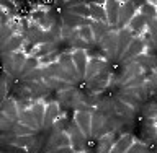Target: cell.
<instances>
[{
	"label": "cell",
	"mask_w": 157,
	"mask_h": 153,
	"mask_svg": "<svg viewBox=\"0 0 157 153\" xmlns=\"http://www.w3.org/2000/svg\"><path fill=\"white\" fill-rule=\"evenodd\" d=\"M141 5L142 2H123L121 3L120 13H118V23H116L118 31L126 28L131 23V20L134 18V15L137 12V7H141Z\"/></svg>",
	"instance_id": "cell-1"
},
{
	"label": "cell",
	"mask_w": 157,
	"mask_h": 153,
	"mask_svg": "<svg viewBox=\"0 0 157 153\" xmlns=\"http://www.w3.org/2000/svg\"><path fill=\"white\" fill-rule=\"evenodd\" d=\"M67 134L69 139H71V147L74 148L75 153H80L85 150L87 147V137L83 135V132L80 130V127L75 124V121H72L67 127Z\"/></svg>",
	"instance_id": "cell-2"
},
{
	"label": "cell",
	"mask_w": 157,
	"mask_h": 153,
	"mask_svg": "<svg viewBox=\"0 0 157 153\" xmlns=\"http://www.w3.org/2000/svg\"><path fill=\"white\" fill-rule=\"evenodd\" d=\"M97 46L101 47V51L106 54V57L110 59V60H115L116 49H118V31H115V29L108 31L100 41V44H97Z\"/></svg>",
	"instance_id": "cell-3"
},
{
	"label": "cell",
	"mask_w": 157,
	"mask_h": 153,
	"mask_svg": "<svg viewBox=\"0 0 157 153\" xmlns=\"http://www.w3.org/2000/svg\"><path fill=\"white\" fill-rule=\"evenodd\" d=\"M136 36L132 34V31L129 28H123L118 31V49H116V57L115 60L120 62L123 54H124L128 51V47H129V44L132 42V39H134Z\"/></svg>",
	"instance_id": "cell-4"
},
{
	"label": "cell",
	"mask_w": 157,
	"mask_h": 153,
	"mask_svg": "<svg viewBox=\"0 0 157 153\" xmlns=\"http://www.w3.org/2000/svg\"><path fill=\"white\" fill-rule=\"evenodd\" d=\"M74 121L75 124L80 127V130L83 132V135L87 139L92 137V112L88 111H77L75 116H74Z\"/></svg>",
	"instance_id": "cell-5"
},
{
	"label": "cell",
	"mask_w": 157,
	"mask_h": 153,
	"mask_svg": "<svg viewBox=\"0 0 157 153\" xmlns=\"http://www.w3.org/2000/svg\"><path fill=\"white\" fill-rule=\"evenodd\" d=\"M106 70V60L103 57H92L87 64V72H85V82L92 80L93 77H97L100 72Z\"/></svg>",
	"instance_id": "cell-6"
},
{
	"label": "cell",
	"mask_w": 157,
	"mask_h": 153,
	"mask_svg": "<svg viewBox=\"0 0 157 153\" xmlns=\"http://www.w3.org/2000/svg\"><path fill=\"white\" fill-rule=\"evenodd\" d=\"M144 42H142V39L139 36H136L134 39H132V42L129 44V47H128V51L123 54V57H121V62H131L134 57L137 56H141V54H144Z\"/></svg>",
	"instance_id": "cell-7"
},
{
	"label": "cell",
	"mask_w": 157,
	"mask_h": 153,
	"mask_svg": "<svg viewBox=\"0 0 157 153\" xmlns=\"http://www.w3.org/2000/svg\"><path fill=\"white\" fill-rule=\"evenodd\" d=\"M108 82H110V73H108L106 70H103V72L98 73L97 77H93L92 80L87 82V88L92 93H100L108 86Z\"/></svg>",
	"instance_id": "cell-8"
},
{
	"label": "cell",
	"mask_w": 157,
	"mask_h": 153,
	"mask_svg": "<svg viewBox=\"0 0 157 153\" xmlns=\"http://www.w3.org/2000/svg\"><path fill=\"white\" fill-rule=\"evenodd\" d=\"M72 60L75 64V68L78 72V77L83 78L85 77V72H87V64H88V56H87V51L85 49H75L72 52Z\"/></svg>",
	"instance_id": "cell-9"
},
{
	"label": "cell",
	"mask_w": 157,
	"mask_h": 153,
	"mask_svg": "<svg viewBox=\"0 0 157 153\" xmlns=\"http://www.w3.org/2000/svg\"><path fill=\"white\" fill-rule=\"evenodd\" d=\"M48 68H49V72H51V75H52L54 78H57V80H61V82H66V83H69V85H72V83H75V82H77L75 78L71 75V73L64 70L59 62L51 64V65H49Z\"/></svg>",
	"instance_id": "cell-10"
},
{
	"label": "cell",
	"mask_w": 157,
	"mask_h": 153,
	"mask_svg": "<svg viewBox=\"0 0 157 153\" xmlns=\"http://www.w3.org/2000/svg\"><path fill=\"white\" fill-rule=\"evenodd\" d=\"M123 2H115V0H110V2H105V12H106V18H108V24L110 26L116 28L118 23V13H120ZM118 29V28H116Z\"/></svg>",
	"instance_id": "cell-11"
},
{
	"label": "cell",
	"mask_w": 157,
	"mask_h": 153,
	"mask_svg": "<svg viewBox=\"0 0 157 153\" xmlns=\"http://www.w3.org/2000/svg\"><path fill=\"white\" fill-rule=\"evenodd\" d=\"M146 26H147V18L141 13H136L134 18L131 20V23L126 28H129L134 36H142L146 33Z\"/></svg>",
	"instance_id": "cell-12"
},
{
	"label": "cell",
	"mask_w": 157,
	"mask_h": 153,
	"mask_svg": "<svg viewBox=\"0 0 157 153\" xmlns=\"http://www.w3.org/2000/svg\"><path fill=\"white\" fill-rule=\"evenodd\" d=\"M2 114H5L10 121L18 122V119H20V109L17 106V101H15V100H8V98H7V100H3L2 101Z\"/></svg>",
	"instance_id": "cell-13"
},
{
	"label": "cell",
	"mask_w": 157,
	"mask_h": 153,
	"mask_svg": "<svg viewBox=\"0 0 157 153\" xmlns=\"http://www.w3.org/2000/svg\"><path fill=\"white\" fill-rule=\"evenodd\" d=\"M88 8H90V18L93 21H100V23L108 24V18H106V12H105V2L88 3Z\"/></svg>",
	"instance_id": "cell-14"
},
{
	"label": "cell",
	"mask_w": 157,
	"mask_h": 153,
	"mask_svg": "<svg viewBox=\"0 0 157 153\" xmlns=\"http://www.w3.org/2000/svg\"><path fill=\"white\" fill-rule=\"evenodd\" d=\"M90 28H92V33H93V41H95V44H100V41L103 39V36H105L108 31H111V29L118 31L115 26H110V24L100 23V21H92Z\"/></svg>",
	"instance_id": "cell-15"
},
{
	"label": "cell",
	"mask_w": 157,
	"mask_h": 153,
	"mask_svg": "<svg viewBox=\"0 0 157 153\" xmlns=\"http://www.w3.org/2000/svg\"><path fill=\"white\" fill-rule=\"evenodd\" d=\"M26 42L23 34H15V36L10 39V41L2 46V54H15V52H20V49L23 47V44Z\"/></svg>",
	"instance_id": "cell-16"
},
{
	"label": "cell",
	"mask_w": 157,
	"mask_h": 153,
	"mask_svg": "<svg viewBox=\"0 0 157 153\" xmlns=\"http://www.w3.org/2000/svg\"><path fill=\"white\" fill-rule=\"evenodd\" d=\"M142 73V67L141 65H137L136 62H128L126 64V68L123 70V77L120 78V83L121 85H124V83H128L129 80H132L134 77H137V75H141Z\"/></svg>",
	"instance_id": "cell-17"
},
{
	"label": "cell",
	"mask_w": 157,
	"mask_h": 153,
	"mask_svg": "<svg viewBox=\"0 0 157 153\" xmlns=\"http://www.w3.org/2000/svg\"><path fill=\"white\" fill-rule=\"evenodd\" d=\"M3 140L7 142V144H12V145H17L20 148H29V147H33L36 144V139H34V135H23V137H3Z\"/></svg>",
	"instance_id": "cell-18"
},
{
	"label": "cell",
	"mask_w": 157,
	"mask_h": 153,
	"mask_svg": "<svg viewBox=\"0 0 157 153\" xmlns=\"http://www.w3.org/2000/svg\"><path fill=\"white\" fill-rule=\"evenodd\" d=\"M59 64H61V67L64 68L66 72H69L71 75L75 78V80H78V72H77V68H75V64H74V60H72V54H67V52H64V54H61L59 56V60H57Z\"/></svg>",
	"instance_id": "cell-19"
},
{
	"label": "cell",
	"mask_w": 157,
	"mask_h": 153,
	"mask_svg": "<svg viewBox=\"0 0 157 153\" xmlns=\"http://www.w3.org/2000/svg\"><path fill=\"white\" fill-rule=\"evenodd\" d=\"M59 119V104L57 103H49L46 106V114H44V127L49 129Z\"/></svg>",
	"instance_id": "cell-20"
},
{
	"label": "cell",
	"mask_w": 157,
	"mask_h": 153,
	"mask_svg": "<svg viewBox=\"0 0 157 153\" xmlns=\"http://www.w3.org/2000/svg\"><path fill=\"white\" fill-rule=\"evenodd\" d=\"M62 147H71V139H69L67 132H59L52 137L51 142H49V151L62 148Z\"/></svg>",
	"instance_id": "cell-21"
},
{
	"label": "cell",
	"mask_w": 157,
	"mask_h": 153,
	"mask_svg": "<svg viewBox=\"0 0 157 153\" xmlns=\"http://www.w3.org/2000/svg\"><path fill=\"white\" fill-rule=\"evenodd\" d=\"M134 139H132V135L131 134H124V135H121L120 139H118V142L115 144V147L111 148L110 153H126V150L129 148V147L134 144L132 142Z\"/></svg>",
	"instance_id": "cell-22"
},
{
	"label": "cell",
	"mask_w": 157,
	"mask_h": 153,
	"mask_svg": "<svg viewBox=\"0 0 157 153\" xmlns=\"http://www.w3.org/2000/svg\"><path fill=\"white\" fill-rule=\"evenodd\" d=\"M116 142L118 140H115V134L113 132L100 137V140H98V153H110Z\"/></svg>",
	"instance_id": "cell-23"
},
{
	"label": "cell",
	"mask_w": 157,
	"mask_h": 153,
	"mask_svg": "<svg viewBox=\"0 0 157 153\" xmlns=\"http://www.w3.org/2000/svg\"><path fill=\"white\" fill-rule=\"evenodd\" d=\"M56 52V42H48V44H38L34 47V51L31 56L36 57V59H41V57H46L49 54Z\"/></svg>",
	"instance_id": "cell-24"
},
{
	"label": "cell",
	"mask_w": 157,
	"mask_h": 153,
	"mask_svg": "<svg viewBox=\"0 0 157 153\" xmlns=\"http://www.w3.org/2000/svg\"><path fill=\"white\" fill-rule=\"evenodd\" d=\"M18 122H21V124L31 127V129H34V130L39 129L38 122H36V119H34V114H33L31 107H29V109H25V111H20V119H18Z\"/></svg>",
	"instance_id": "cell-25"
},
{
	"label": "cell",
	"mask_w": 157,
	"mask_h": 153,
	"mask_svg": "<svg viewBox=\"0 0 157 153\" xmlns=\"http://www.w3.org/2000/svg\"><path fill=\"white\" fill-rule=\"evenodd\" d=\"M105 119H106V117L103 116L101 111L92 112V135H97V137H98V134H100L103 124H105Z\"/></svg>",
	"instance_id": "cell-26"
},
{
	"label": "cell",
	"mask_w": 157,
	"mask_h": 153,
	"mask_svg": "<svg viewBox=\"0 0 157 153\" xmlns=\"http://www.w3.org/2000/svg\"><path fill=\"white\" fill-rule=\"evenodd\" d=\"M118 100L123 101L128 106H131V107H134V106H137L141 103V100L137 98V95H136V93H132L131 90H123L120 93V96H118Z\"/></svg>",
	"instance_id": "cell-27"
},
{
	"label": "cell",
	"mask_w": 157,
	"mask_h": 153,
	"mask_svg": "<svg viewBox=\"0 0 157 153\" xmlns=\"http://www.w3.org/2000/svg\"><path fill=\"white\" fill-rule=\"evenodd\" d=\"M36 68H39V59H36V57H33V56H29L28 57V60L25 62V65H23V68H21V72H20V77L23 78H26L31 72H34Z\"/></svg>",
	"instance_id": "cell-28"
},
{
	"label": "cell",
	"mask_w": 157,
	"mask_h": 153,
	"mask_svg": "<svg viewBox=\"0 0 157 153\" xmlns=\"http://www.w3.org/2000/svg\"><path fill=\"white\" fill-rule=\"evenodd\" d=\"M31 111H33V114H34V119H36L39 129L44 127V114H46V106H44L43 103H38L36 101V103H33Z\"/></svg>",
	"instance_id": "cell-29"
},
{
	"label": "cell",
	"mask_w": 157,
	"mask_h": 153,
	"mask_svg": "<svg viewBox=\"0 0 157 153\" xmlns=\"http://www.w3.org/2000/svg\"><path fill=\"white\" fill-rule=\"evenodd\" d=\"M82 21H83V18L82 16H77V15H74V13H69V12H64L62 13V23L66 24V26L69 28H80L82 26Z\"/></svg>",
	"instance_id": "cell-30"
},
{
	"label": "cell",
	"mask_w": 157,
	"mask_h": 153,
	"mask_svg": "<svg viewBox=\"0 0 157 153\" xmlns=\"http://www.w3.org/2000/svg\"><path fill=\"white\" fill-rule=\"evenodd\" d=\"M139 13H141V15H144V16L147 18V21H149V20H154V18H157V8H155V2H142Z\"/></svg>",
	"instance_id": "cell-31"
},
{
	"label": "cell",
	"mask_w": 157,
	"mask_h": 153,
	"mask_svg": "<svg viewBox=\"0 0 157 153\" xmlns=\"http://www.w3.org/2000/svg\"><path fill=\"white\" fill-rule=\"evenodd\" d=\"M10 134H13L15 137H23V135H34L36 130L31 129V127H28V126H25V124H21V122H15Z\"/></svg>",
	"instance_id": "cell-32"
},
{
	"label": "cell",
	"mask_w": 157,
	"mask_h": 153,
	"mask_svg": "<svg viewBox=\"0 0 157 153\" xmlns=\"http://www.w3.org/2000/svg\"><path fill=\"white\" fill-rule=\"evenodd\" d=\"M28 60V57H26V54L25 52H15L13 54V65H15V73H20L21 72V68L25 65V62Z\"/></svg>",
	"instance_id": "cell-33"
},
{
	"label": "cell",
	"mask_w": 157,
	"mask_h": 153,
	"mask_svg": "<svg viewBox=\"0 0 157 153\" xmlns=\"http://www.w3.org/2000/svg\"><path fill=\"white\" fill-rule=\"evenodd\" d=\"M78 36H80V39H83L87 44H95V41H93V33H92L90 26L78 28Z\"/></svg>",
	"instance_id": "cell-34"
},
{
	"label": "cell",
	"mask_w": 157,
	"mask_h": 153,
	"mask_svg": "<svg viewBox=\"0 0 157 153\" xmlns=\"http://www.w3.org/2000/svg\"><path fill=\"white\" fill-rule=\"evenodd\" d=\"M115 109L120 112V114H123V116H132V114H134L132 107H131V106H128V104H124V103L120 101V100H116V101H115Z\"/></svg>",
	"instance_id": "cell-35"
},
{
	"label": "cell",
	"mask_w": 157,
	"mask_h": 153,
	"mask_svg": "<svg viewBox=\"0 0 157 153\" xmlns=\"http://www.w3.org/2000/svg\"><path fill=\"white\" fill-rule=\"evenodd\" d=\"M59 56H61V54L52 52V54H49V56H46V57H41V59H39V65H41V67H49L51 64L59 60Z\"/></svg>",
	"instance_id": "cell-36"
},
{
	"label": "cell",
	"mask_w": 157,
	"mask_h": 153,
	"mask_svg": "<svg viewBox=\"0 0 157 153\" xmlns=\"http://www.w3.org/2000/svg\"><path fill=\"white\" fill-rule=\"evenodd\" d=\"M147 33L151 34L152 41H154L155 47H157V18L149 20V21H147Z\"/></svg>",
	"instance_id": "cell-37"
},
{
	"label": "cell",
	"mask_w": 157,
	"mask_h": 153,
	"mask_svg": "<svg viewBox=\"0 0 157 153\" xmlns=\"http://www.w3.org/2000/svg\"><path fill=\"white\" fill-rule=\"evenodd\" d=\"M126 153H151V151H149V148H147L144 144H141V142H134V144L126 150Z\"/></svg>",
	"instance_id": "cell-38"
},
{
	"label": "cell",
	"mask_w": 157,
	"mask_h": 153,
	"mask_svg": "<svg viewBox=\"0 0 157 153\" xmlns=\"http://www.w3.org/2000/svg\"><path fill=\"white\" fill-rule=\"evenodd\" d=\"M146 119H155L157 117V103L155 104H149V106H146Z\"/></svg>",
	"instance_id": "cell-39"
},
{
	"label": "cell",
	"mask_w": 157,
	"mask_h": 153,
	"mask_svg": "<svg viewBox=\"0 0 157 153\" xmlns=\"http://www.w3.org/2000/svg\"><path fill=\"white\" fill-rule=\"evenodd\" d=\"M87 46H90V44H87L85 41H83V39H75V41H74V47L75 49H87Z\"/></svg>",
	"instance_id": "cell-40"
},
{
	"label": "cell",
	"mask_w": 157,
	"mask_h": 153,
	"mask_svg": "<svg viewBox=\"0 0 157 153\" xmlns=\"http://www.w3.org/2000/svg\"><path fill=\"white\" fill-rule=\"evenodd\" d=\"M49 153H75V151H74L72 147H62V148L52 150V151H49Z\"/></svg>",
	"instance_id": "cell-41"
},
{
	"label": "cell",
	"mask_w": 157,
	"mask_h": 153,
	"mask_svg": "<svg viewBox=\"0 0 157 153\" xmlns=\"http://www.w3.org/2000/svg\"><path fill=\"white\" fill-rule=\"evenodd\" d=\"M154 140H157V129H155V134H154Z\"/></svg>",
	"instance_id": "cell-42"
},
{
	"label": "cell",
	"mask_w": 157,
	"mask_h": 153,
	"mask_svg": "<svg viewBox=\"0 0 157 153\" xmlns=\"http://www.w3.org/2000/svg\"><path fill=\"white\" fill-rule=\"evenodd\" d=\"M154 121H155V126H157V117H155V119H154Z\"/></svg>",
	"instance_id": "cell-43"
},
{
	"label": "cell",
	"mask_w": 157,
	"mask_h": 153,
	"mask_svg": "<svg viewBox=\"0 0 157 153\" xmlns=\"http://www.w3.org/2000/svg\"><path fill=\"white\" fill-rule=\"evenodd\" d=\"M83 153H93V151H83Z\"/></svg>",
	"instance_id": "cell-44"
},
{
	"label": "cell",
	"mask_w": 157,
	"mask_h": 153,
	"mask_svg": "<svg viewBox=\"0 0 157 153\" xmlns=\"http://www.w3.org/2000/svg\"><path fill=\"white\" fill-rule=\"evenodd\" d=\"M155 8H157V2H155Z\"/></svg>",
	"instance_id": "cell-45"
},
{
	"label": "cell",
	"mask_w": 157,
	"mask_h": 153,
	"mask_svg": "<svg viewBox=\"0 0 157 153\" xmlns=\"http://www.w3.org/2000/svg\"><path fill=\"white\" fill-rule=\"evenodd\" d=\"M155 153H157V151H155Z\"/></svg>",
	"instance_id": "cell-46"
}]
</instances>
